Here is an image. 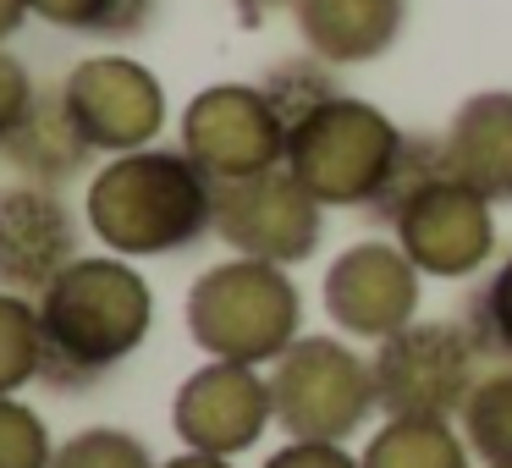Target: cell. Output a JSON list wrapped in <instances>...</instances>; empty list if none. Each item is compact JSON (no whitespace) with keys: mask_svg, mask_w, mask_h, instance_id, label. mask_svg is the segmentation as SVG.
I'll return each mask as SVG.
<instances>
[{"mask_svg":"<svg viewBox=\"0 0 512 468\" xmlns=\"http://www.w3.org/2000/svg\"><path fill=\"white\" fill-rule=\"evenodd\" d=\"M34 303L45 331L39 386L50 391L100 386L116 364L144 347L155 325V292L122 254H78Z\"/></svg>","mask_w":512,"mask_h":468,"instance_id":"cell-1","label":"cell"},{"mask_svg":"<svg viewBox=\"0 0 512 468\" xmlns=\"http://www.w3.org/2000/svg\"><path fill=\"white\" fill-rule=\"evenodd\" d=\"M83 226L122 259H160L215 232V182L182 149L111 155L89 177Z\"/></svg>","mask_w":512,"mask_h":468,"instance_id":"cell-2","label":"cell"},{"mask_svg":"<svg viewBox=\"0 0 512 468\" xmlns=\"http://www.w3.org/2000/svg\"><path fill=\"white\" fill-rule=\"evenodd\" d=\"M182 320L204 358L270 369L303 336V292L281 265L232 254L193 276Z\"/></svg>","mask_w":512,"mask_h":468,"instance_id":"cell-3","label":"cell"},{"mask_svg":"<svg viewBox=\"0 0 512 468\" xmlns=\"http://www.w3.org/2000/svg\"><path fill=\"white\" fill-rule=\"evenodd\" d=\"M402 127L380 105L336 94L287 133V171L325 210H369L391 160L402 149Z\"/></svg>","mask_w":512,"mask_h":468,"instance_id":"cell-4","label":"cell"},{"mask_svg":"<svg viewBox=\"0 0 512 468\" xmlns=\"http://www.w3.org/2000/svg\"><path fill=\"white\" fill-rule=\"evenodd\" d=\"M270 375V408L287 441H336L347 446L369 419H380L375 369L347 336H298Z\"/></svg>","mask_w":512,"mask_h":468,"instance_id":"cell-5","label":"cell"},{"mask_svg":"<svg viewBox=\"0 0 512 468\" xmlns=\"http://www.w3.org/2000/svg\"><path fill=\"white\" fill-rule=\"evenodd\" d=\"M485 353L474 347L468 325L413 320L397 336L375 342V402L380 419H457L468 391L485 375Z\"/></svg>","mask_w":512,"mask_h":468,"instance_id":"cell-6","label":"cell"},{"mask_svg":"<svg viewBox=\"0 0 512 468\" xmlns=\"http://www.w3.org/2000/svg\"><path fill=\"white\" fill-rule=\"evenodd\" d=\"M182 155L210 182H243L287 166V122L259 83H210L182 111Z\"/></svg>","mask_w":512,"mask_h":468,"instance_id":"cell-7","label":"cell"},{"mask_svg":"<svg viewBox=\"0 0 512 468\" xmlns=\"http://www.w3.org/2000/svg\"><path fill=\"white\" fill-rule=\"evenodd\" d=\"M320 232H325V204L287 166L243 182H215V237L232 254L292 270L303 259H314Z\"/></svg>","mask_w":512,"mask_h":468,"instance_id":"cell-8","label":"cell"},{"mask_svg":"<svg viewBox=\"0 0 512 468\" xmlns=\"http://www.w3.org/2000/svg\"><path fill=\"white\" fill-rule=\"evenodd\" d=\"M61 105L94 155L149 149L166 127V89L133 56H89L61 78Z\"/></svg>","mask_w":512,"mask_h":468,"instance_id":"cell-9","label":"cell"},{"mask_svg":"<svg viewBox=\"0 0 512 468\" xmlns=\"http://www.w3.org/2000/svg\"><path fill=\"white\" fill-rule=\"evenodd\" d=\"M391 237L419 265V276L435 281L479 276L496 259V204L446 171L397 210Z\"/></svg>","mask_w":512,"mask_h":468,"instance_id":"cell-10","label":"cell"},{"mask_svg":"<svg viewBox=\"0 0 512 468\" xmlns=\"http://www.w3.org/2000/svg\"><path fill=\"white\" fill-rule=\"evenodd\" d=\"M419 265L397 248V237H364L342 248L320 281L325 320L347 342H386L419 314Z\"/></svg>","mask_w":512,"mask_h":468,"instance_id":"cell-11","label":"cell"},{"mask_svg":"<svg viewBox=\"0 0 512 468\" xmlns=\"http://www.w3.org/2000/svg\"><path fill=\"white\" fill-rule=\"evenodd\" d=\"M276 424L270 408V375L259 364H226L210 358L199 364L171 397V430L188 452L210 457H243L265 441V430Z\"/></svg>","mask_w":512,"mask_h":468,"instance_id":"cell-12","label":"cell"},{"mask_svg":"<svg viewBox=\"0 0 512 468\" xmlns=\"http://www.w3.org/2000/svg\"><path fill=\"white\" fill-rule=\"evenodd\" d=\"M78 215L56 188H0V292L39 298L61 270L78 259Z\"/></svg>","mask_w":512,"mask_h":468,"instance_id":"cell-13","label":"cell"},{"mask_svg":"<svg viewBox=\"0 0 512 468\" xmlns=\"http://www.w3.org/2000/svg\"><path fill=\"white\" fill-rule=\"evenodd\" d=\"M303 50L331 67L380 61L408 28V0H292Z\"/></svg>","mask_w":512,"mask_h":468,"instance_id":"cell-14","label":"cell"},{"mask_svg":"<svg viewBox=\"0 0 512 468\" xmlns=\"http://www.w3.org/2000/svg\"><path fill=\"white\" fill-rule=\"evenodd\" d=\"M441 144L457 182L485 193L490 204H512V89L468 94L446 122Z\"/></svg>","mask_w":512,"mask_h":468,"instance_id":"cell-15","label":"cell"},{"mask_svg":"<svg viewBox=\"0 0 512 468\" xmlns=\"http://www.w3.org/2000/svg\"><path fill=\"white\" fill-rule=\"evenodd\" d=\"M0 160L17 171L34 188H67V182L83 177V166L94 160L89 138L72 127L67 105H61V89H39L28 116L12 127V138L0 144Z\"/></svg>","mask_w":512,"mask_h":468,"instance_id":"cell-16","label":"cell"},{"mask_svg":"<svg viewBox=\"0 0 512 468\" xmlns=\"http://www.w3.org/2000/svg\"><path fill=\"white\" fill-rule=\"evenodd\" d=\"M364 468H474L463 430L452 419H380L369 430Z\"/></svg>","mask_w":512,"mask_h":468,"instance_id":"cell-17","label":"cell"},{"mask_svg":"<svg viewBox=\"0 0 512 468\" xmlns=\"http://www.w3.org/2000/svg\"><path fill=\"white\" fill-rule=\"evenodd\" d=\"M457 430L485 468H512V364L479 375V386L457 413Z\"/></svg>","mask_w":512,"mask_h":468,"instance_id":"cell-18","label":"cell"},{"mask_svg":"<svg viewBox=\"0 0 512 468\" xmlns=\"http://www.w3.org/2000/svg\"><path fill=\"white\" fill-rule=\"evenodd\" d=\"M28 12L50 28L89 39H138L155 23L160 0H28Z\"/></svg>","mask_w":512,"mask_h":468,"instance_id":"cell-19","label":"cell"},{"mask_svg":"<svg viewBox=\"0 0 512 468\" xmlns=\"http://www.w3.org/2000/svg\"><path fill=\"white\" fill-rule=\"evenodd\" d=\"M45 364V331H39V303L23 292H0V397H17L39 380Z\"/></svg>","mask_w":512,"mask_h":468,"instance_id":"cell-20","label":"cell"},{"mask_svg":"<svg viewBox=\"0 0 512 468\" xmlns=\"http://www.w3.org/2000/svg\"><path fill=\"white\" fill-rule=\"evenodd\" d=\"M259 89H265V100L276 105V116L287 122V133L303 122V116H314L320 105H331L336 94H342V83H336V67L320 56H292V61H276V67L259 78Z\"/></svg>","mask_w":512,"mask_h":468,"instance_id":"cell-21","label":"cell"},{"mask_svg":"<svg viewBox=\"0 0 512 468\" xmlns=\"http://www.w3.org/2000/svg\"><path fill=\"white\" fill-rule=\"evenodd\" d=\"M446 144L441 138H424V133H408L402 138V149H397V160H391V171H386V182H380V193L369 199V221H380V226H391L397 221V210L413 199L419 188H430L435 177H446Z\"/></svg>","mask_w":512,"mask_h":468,"instance_id":"cell-22","label":"cell"},{"mask_svg":"<svg viewBox=\"0 0 512 468\" xmlns=\"http://www.w3.org/2000/svg\"><path fill=\"white\" fill-rule=\"evenodd\" d=\"M463 325H468V336H474V347L485 358L512 364V254L474 287Z\"/></svg>","mask_w":512,"mask_h":468,"instance_id":"cell-23","label":"cell"},{"mask_svg":"<svg viewBox=\"0 0 512 468\" xmlns=\"http://www.w3.org/2000/svg\"><path fill=\"white\" fill-rule=\"evenodd\" d=\"M50 468H160V463L149 457V446L138 435L116 430V424H89V430L67 435L56 446Z\"/></svg>","mask_w":512,"mask_h":468,"instance_id":"cell-24","label":"cell"},{"mask_svg":"<svg viewBox=\"0 0 512 468\" xmlns=\"http://www.w3.org/2000/svg\"><path fill=\"white\" fill-rule=\"evenodd\" d=\"M50 463H56L50 424L23 397H0V468H50Z\"/></svg>","mask_w":512,"mask_h":468,"instance_id":"cell-25","label":"cell"},{"mask_svg":"<svg viewBox=\"0 0 512 468\" xmlns=\"http://www.w3.org/2000/svg\"><path fill=\"white\" fill-rule=\"evenodd\" d=\"M34 72L23 67V61L12 56V50L0 45V144L12 138V127L28 116V105H34Z\"/></svg>","mask_w":512,"mask_h":468,"instance_id":"cell-26","label":"cell"},{"mask_svg":"<svg viewBox=\"0 0 512 468\" xmlns=\"http://www.w3.org/2000/svg\"><path fill=\"white\" fill-rule=\"evenodd\" d=\"M259 468H364V463H358V452H347L336 441H287Z\"/></svg>","mask_w":512,"mask_h":468,"instance_id":"cell-27","label":"cell"},{"mask_svg":"<svg viewBox=\"0 0 512 468\" xmlns=\"http://www.w3.org/2000/svg\"><path fill=\"white\" fill-rule=\"evenodd\" d=\"M232 12L243 28H265L276 12H292V0H232Z\"/></svg>","mask_w":512,"mask_h":468,"instance_id":"cell-28","label":"cell"},{"mask_svg":"<svg viewBox=\"0 0 512 468\" xmlns=\"http://www.w3.org/2000/svg\"><path fill=\"white\" fill-rule=\"evenodd\" d=\"M28 17H34V12H28V0H0V45H6Z\"/></svg>","mask_w":512,"mask_h":468,"instance_id":"cell-29","label":"cell"},{"mask_svg":"<svg viewBox=\"0 0 512 468\" xmlns=\"http://www.w3.org/2000/svg\"><path fill=\"white\" fill-rule=\"evenodd\" d=\"M160 468H237L232 457H210V452H177V457H166Z\"/></svg>","mask_w":512,"mask_h":468,"instance_id":"cell-30","label":"cell"}]
</instances>
